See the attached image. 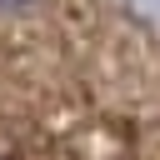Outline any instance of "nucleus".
<instances>
[{"label": "nucleus", "mask_w": 160, "mask_h": 160, "mask_svg": "<svg viewBox=\"0 0 160 160\" xmlns=\"http://www.w3.org/2000/svg\"><path fill=\"white\" fill-rule=\"evenodd\" d=\"M120 10H125L140 30H160V0H120Z\"/></svg>", "instance_id": "1"}, {"label": "nucleus", "mask_w": 160, "mask_h": 160, "mask_svg": "<svg viewBox=\"0 0 160 160\" xmlns=\"http://www.w3.org/2000/svg\"><path fill=\"white\" fill-rule=\"evenodd\" d=\"M40 0H0V10H35Z\"/></svg>", "instance_id": "2"}]
</instances>
